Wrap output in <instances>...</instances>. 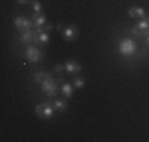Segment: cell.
<instances>
[{"label": "cell", "instance_id": "obj_1", "mask_svg": "<svg viewBox=\"0 0 149 142\" xmlns=\"http://www.w3.org/2000/svg\"><path fill=\"white\" fill-rule=\"evenodd\" d=\"M59 85L57 82H56L54 79H52L51 76H48L46 79L43 81V84H41V92L46 95L48 98H54V97H57V93H59Z\"/></svg>", "mask_w": 149, "mask_h": 142}, {"label": "cell", "instance_id": "obj_2", "mask_svg": "<svg viewBox=\"0 0 149 142\" xmlns=\"http://www.w3.org/2000/svg\"><path fill=\"white\" fill-rule=\"evenodd\" d=\"M35 114H37L38 119H43V120L52 119V115H54V106H52V103H48V101L40 103L35 108Z\"/></svg>", "mask_w": 149, "mask_h": 142}, {"label": "cell", "instance_id": "obj_3", "mask_svg": "<svg viewBox=\"0 0 149 142\" xmlns=\"http://www.w3.org/2000/svg\"><path fill=\"white\" fill-rule=\"evenodd\" d=\"M132 33L135 35V37H138V38L148 37V33H149V19L148 17H141L140 22L132 28Z\"/></svg>", "mask_w": 149, "mask_h": 142}, {"label": "cell", "instance_id": "obj_4", "mask_svg": "<svg viewBox=\"0 0 149 142\" xmlns=\"http://www.w3.org/2000/svg\"><path fill=\"white\" fill-rule=\"evenodd\" d=\"M136 52V44L133 40H122L119 43V54L124 57H130Z\"/></svg>", "mask_w": 149, "mask_h": 142}, {"label": "cell", "instance_id": "obj_5", "mask_svg": "<svg viewBox=\"0 0 149 142\" xmlns=\"http://www.w3.org/2000/svg\"><path fill=\"white\" fill-rule=\"evenodd\" d=\"M35 26L33 19H27L24 16H17L15 17V27L17 28L19 32H27V30H32V27Z\"/></svg>", "mask_w": 149, "mask_h": 142}, {"label": "cell", "instance_id": "obj_6", "mask_svg": "<svg viewBox=\"0 0 149 142\" xmlns=\"http://www.w3.org/2000/svg\"><path fill=\"white\" fill-rule=\"evenodd\" d=\"M41 57H43V52H41V49L38 48V46H29V48L26 49V59L29 60V62L37 63L41 60Z\"/></svg>", "mask_w": 149, "mask_h": 142}, {"label": "cell", "instance_id": "obj_7", "mask_svg": "<svg viewBox=\"0 0 149 142\" xmlns=\"http://www.w3.org/2000/svg\"><path fill=\"white\" fill-rule=\"evenodd\" d=\"M37 30H27V32H21V38L19 41L24 43V44H35L37 43Z\"/></svg>", "mask_w": 149, "mask_h": 142}, {"label": "cell", "instance_id": "obj_8", "mask_svg": "<svg viewBox=\"0 0 149 142\" xmlns=\"http://www.w3.org/2000/svg\"><path fill=\"white\" fill-rule=\"evenodd\" d=\"M78 38V27L76 26H68L63 28V40L65 41H74Z\"/></svg>", "mask_w": 149, "mask_h": 142}, {"label": "cell", "instance_id": "obj_9", "mask_svg": "<svg viewBox=\"0 0 149 142\" xmlns=\"http://www.w3.org/2000/svg\"><path fill=\"white\" fill-rule=\"evenodd\" d=\"M63 66H65V71L68 74H79L81 73V65L76 62V60H72V59L67 60Z\"/></svg>", "mask_w": 149, "mask_h": 142}, {"label": "cell", "instance_id": "obj_10", "mask_svg": "<svg viewBox=\"0 0 149 142\" xmlns=\"http://www.w3.org/2000/svg\"><path fill=\"white\" fill-rule=\"evenodd\" d=\"M127 13H129L130 17H144L146 16V11H144V8H141V6H130Z\"/></svg>", "mask_w": 149, "mask_h": 142}, {"label": "cell", "instance_id": "obj_11", "mask_svg": "<svg viewBox=\"0 0 149 142\" xmlns=\"http://www.w3.org/2000/svg\"><path fill=\"white\" fill-rule=\"evenodd\" d=\"M33 22H35V28L37 27H45L46 24V17L41 13H33Z\"/></svg>", "mask_w": 149, "mask_h": 142}, {"label": "cell", "instance_id": "obj_12", "mask_svg": "<svg viewBox=\"0 0 149 142\" xmlns=\"http://www.w3.org/2000/svg\"><path fill=\"white\" fill-rule=\"evenodd\" d=\"M60 92L63 93L65 98H70L73 95V85L68 84V82H62V85H60Z\"/></svg>", "mask_w": 149, "mask_h": 142}, {"label": "cell", "instance_id": "obj_13", "mask_svg": "<svg viewBox=\"0 0 149 142\" xmlns=\"http://www.w3.org/2000/svg\"><path fill=\"white\" fill-rule=\"evenodd\" d=\"M48 76H49V73H46V71H38V73L33 74V82L38 84V85H41V84H43V81Z\"/></svg>", "mask_w": 149, "mask_h": 142}, {"label": "cell", "instance_id": "obj_14", "mask_svg": "<svg viewBox=\"0 0 149 142\" xmlns=\"http://www.w3.org/2000/svg\"><path fill=\"white\" fill-rule=\"evenodd\" d=\"M46 43H49V35H48V32H41V33H38V37H37V43H35V46L46 44Z\"/></svg>", "mask_w": 149, "mask_h": 142}, {"label": "cell", "instance_id": "obj_15", "mask_svg": "<svg viewBox=\"0 0 149 142\" xmlns=\"http://www.w3.org/2000/svg\"><path fill=\"white\" fill-rule=\"evenodd\" d=\"M52 106H54V109H57V111H65L67 109V101L65 99H60V98H56L54 101H52Z\"/></svg>", "mask_w": 149, "mask_h": 142}, {"label": "cell", "instance_id": "obj_16", "mask_svg": "<svg viewBox=\"0 0 149 142\" xmlns=\"http://www.w3.org/2000/svg\"><path fill=\"white\" fill-rule=\"evenodd\" d=\"M32 10L33 13H41V3L38 0H32Z\"/></svg>", "mask_w": 149, "mask_h": 142}, {"label": "cell", "instance_id": "obj_17", "mask_svg": "<svg viewBox=\"0 0 149 142\" xmlns=\"http://www.w3.org/2000/svg\"><path fill=\"white\" fill-rule=\"evenodd\" d=\"M84 79H81V77H74V81H73V85H74V88H83L84 87Z\"/></svg>", "mask_w": 149, "mask_h": 142}, {"label": "cell", "instance_id": "obj_18", "mask_svg": "<svg viewBox=\"0 0 149 142\" xmlns=\"http://www.w3.org/2000/svg\"><path fill=\"white\" fill-rule=\"evenodd\" d=\"M54 70L57 71V73H62V71L65 70V66H62V65H56V66H54Z\"/></svg>", "mask_w": 149, "mask_h": 142}, {"label": "cell", "instance_id": "obj_19", "mask_svg": "<svg viewBox=\"0 0 149 142\" xmlns=\"http://www.w3.org/2000/svg\"><path fill=\"white\" fill-rule=\"evenodd\" d=\"M17 2H19V3H22V5H26V3H29L30 0H17Z\"/></svg>", "mask_w": 149, "mask_h": 142}, {"label": "cell", "instance_id": "obj_20", "mask_svg": "<svg viewBox=\"0 0 149 142\" xmlns=\"http://www.w3.org/2000/svg\"><path fill=\"white\" fill-rule=\"evenodd\" d=\"M146 43L149 44V33H148V37H146Z\"/></svg>", "mask_w": 149, "mask_h": 142}, {"label": "cell", "instance_id": "obj_21", "mask_svg": "<svg viewBox=\"0 0 149 142\" xmlns=\"http://www.w3.org/2000/svg\"><path fill=\"white\" fill-rule=\"evenodd\" d=\"M148 19H149V17H148Z\"/></svg>", "mask_w": 149, "mask_h": 142}]
</instances>
